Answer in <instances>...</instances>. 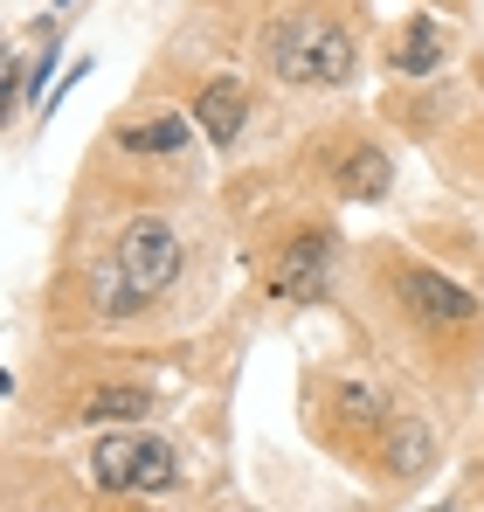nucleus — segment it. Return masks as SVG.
I'll return each mask as SVG.
<instances>
[{
    "mask_svg": "<svg viewBox=\"0 0 484 512\" xmlns=\"http://www.w3.org/2000/svg\"><path fill=\"white\" fill-rule=\"evenodd\" d=\"M180 263H187L180 229L160 222V215H139V222H125L111 263H97L90 305H97L104 319H132V312H146L153 298H166V291L180 284Z\"/></svg>",
    "mask_w": 484,
    "mask_h": 512,
    "instance_id": "1",
    "label": "nucleus"
},
{
    "mask_svg": "<svg viewBox=\"0 0 484 512\" xmlns=\"http://www.w3.org/2000/svg\"><path fill=\"white\" fill-rule=\"evenodd\" d=\"M263 56L284 84H346L353 77V35L319 14V7H298L284 14L270 35H263Z\"/></svg>",
    "mask_w": 484,
    "mask_h": 512,
    "instance_id": "2",
    "label": "nucleus"
},
{
    "mask_svg": "<svg viewBox=\"0 0 484 512\" xmlns=\"http://www.w3.org/2000/svg\"><path fill=\"white\" fill-rule=\"evenodd\" d=\"M90 478H97V492H166L180 478V464H173V443L160 436H104L90 457Z\"/></svg>",
    "mask_w": 484,
    "mask_h": 512,
    "instance_id": "3",
    "label": "nucleus"
},
{
    "mask_svg": "<svg viewBox=\"0 0 484 512\" xmlns=\"http://www.w3.org/2000/svg\"><path fill=\"white\" fill-rule=\"evenodd\" d=\"M395 284H402V305H408V319H415L422 333H471V326H478V298H471L457 277L408 263Z\"/></svg>",
    "mask_w": 484,
    "mask_h": 512,
    "instance_id": "4",
    "label": "nucleus"
},
{
    "mask_svg": "<svg viewBox=\"0 0 484 512\" xmlns=\"http://www.w3.org/2000/svg\"><path fill=\"white\" fill-rule=\"evenodd\" d=\"M325 277H332V236L325 229H298L284 250L263 263V284L277 298H325Z\"/></svg>",
    "mask_w": 484,
    "mask_h": 512,
    "instance_id": "5",
    "label": "nucleus"
},
{
    "mask_svg": "<svg viewBox=\"0 0 484 512\" xmlns=\"http://www.w3.org/2000/svg\"><path fill=\"white\" fill-rule=\"evenodd\" d=\"M443 49H450V35L436 28V14H408V21H402V35L388 42V63H395L402 77H436Z\"/></svg>",
    "mask_w": 484,
    "mask_h": 512,
    "instance_id": "6",
    "label": "nucleus"
},
{
    "mask_svg": "<svg viewBox=\"0 0 484 512\" xmlns=\"http://www.w3.org/2000/svg\"><path fill=\"white\" fill-rule=\"evenodd\" d=\"M429 457H436V429L429 423H388V436H381V471H388V478H422V471H429Z\"/></svg>",
    "mask_w": 484,
    "mask_h": 512,
    "instance_id": "7",
    "label": "nucleus"
},
{
    "mask_svg": "<svg viewBox=\"0 0 484 512\" xmlns=\"http://www.w3.org/2000/svg\"><path fill=\"white\" fill-rule=\"evenodd\" d=\"M242 118H249V97H242V84L236 77H215V84L194 97V125L215 139V146H229L242 132Z\"/></svg>",
    "mask_w": 484,
    "mask_h": 512,
    "instance_id": "8",
    "label": "nucleus"
},
{
    "mask_svg": "<svg viewBox=\"0 0 484 512\" xmlns=\"http://www.w3.org/2000/svg\"><path fill=\"white\" fill-rule=\"evenodd\" d=\"M388 153H381V146H353V153H346V160H339V194H346V201H381V194H388Z\"/></svg>",
    "mask_w": 484,
    "mask_h": 512,
    "instance_id": "9",
    "label": "nucleus"
},
{
    "mask_svg": "<svg viewBox=\"0 0 484 512\" xmlns=\"http://www.w3.org/2000/svg\"><path fill=\"white\" fill-rule=\"evenodd\" d=\"M118 146H125V153H180V146H187V118H180V111L132 118V125H118Z\"/></svg>",
    "mask_w": 484,
    "mask_h": 512,
    "instance_id": "10",
    "label": "nucleus"
},
{
    "mask_svg": "<svg viewBox=\"0 0 484 512\" xmlns=\"http://www.w3.org/2000/svg\"><path fill=\"white\" fill-rule=\"evenodd\" d=\"M332 395H339V402H332L339 423H353V429H381L388 423V395H381L374 381H339Z\"/></svg>",
    "mask_w": 484,
    "mask_h": 512,
    "instance_id": "11",
    "label": "nucleus"
},
{
    "mask_svg": "<svg viewBox=\"0 0 484 512\" xmlns=\"http://www.w3.org/2000/svg\"><path fill=\"white\" fill-rule=\"evenodd\" d=\"M146 409H153V395H146V388H97V395L83 402V416H90V423H139Z\"/></svg>",
    "mask_w": 484,
    "mask_h": 512,
    "instance_id": "12",
    "label": "nucleus"
}]
</instances>
